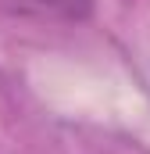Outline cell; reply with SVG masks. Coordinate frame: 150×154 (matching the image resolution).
Here are the masks:
<instances>
[{
    "label": "cell",
    "mask_w": 150,
    "mask_h": 154,
    "mask_svg": "<svg viewBox=\"0 0 150 154\" xmlns=\"http://www.w3.org/2000/svg\"><path fill=\"white\" fill-rule=\"evenodd\" d=\"M7 11L39 22H86L97 11V0H0Z\"/></svg>",
    "instance_id": "cell-1"
}]
</instances>
